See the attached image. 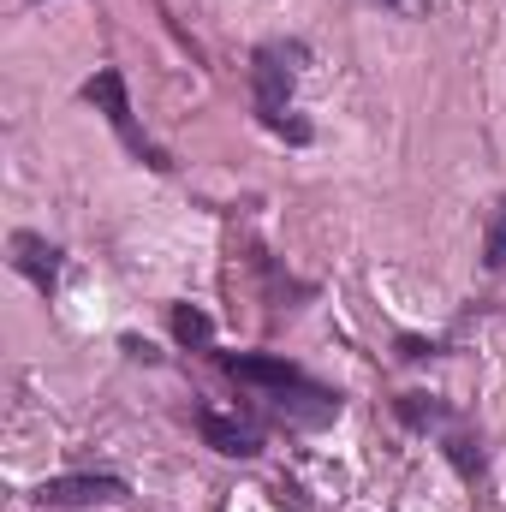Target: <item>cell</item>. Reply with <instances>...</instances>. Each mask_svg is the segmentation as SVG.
<instances>
[{
    "mask_svg": "<svg viewBox=\"0 0 506 512\" xmlns=\"http://www.w3.org/2000/svg\"><path fill=\"white\" fill-rule=\"evenodd\" d=\"M298 60H304V48L298 42H268V48H256V114H262V126L280 131V137H292V143H310V126H298V120H286V102H292V84H298Z\"/></svg>",
    "mask_w": 506,
    "mask_h": 512,
    "instance_id": "2",
    "label": "cell"
},
{
    "mask_svg": "<svg viewBox=\"0 0 506 512\" xmlns=\"http://www.w3.org/2000/svg\"><path fill=\"white\" fill-rule=\"evenodd\" d=\"M435 352H441L435 340H417V334H405V340H399V358H435Z\"/></svg>",
    "mask_w": 506,
    "mask_h": 512,
    "instance_id": "10",
    "label": "cell"
},
{
    "mask_svg": "<svg viewBox=\"0 0 506 512\" xmlns=\"http://www.w3.org/2000/svg\"><path fill=\"white\" fill-rule=\"evenodd\" d=\"M197 435H203L215 453H227V459H256V453H262V441H256L251 423H233V417H221V411H197Z\"/></svg>",
    "mask_w": 506,
    "mask_h": 512,
    "instance_id": "6",
    "label": "cell"
},
{
    "mask_svg": "<svg viewBox=\"0 0 506 512\" xmlns=\"http://www.w3.org/2000/svg\"><path fill=\"white\" fill-rule=\"evenodd\" d=\"M114 495H126L120 477H48L36 489L42 507H90V501H114Z\"/></svg>",
    "mask_w": 506,
    "mask_h": 512,
    "instance_id": "5",
    "label": "cell"
},
{
    "mask_svg": "<svg viewBox=\"0 0 506 512\" xmlns=\"http://www.w3.org/2000/svg\"><path fill=\"white\" fill-rule=\"evenodd\" d=\"M227 376L245 382V387H262V393L280 405V417H292V423H328V417H340V393L316 387L298 364H286V358L233 352V358H227Z\"/></svg>",
    "mask_w": 506,
    "mask_h": 512,
    "instance_id": "1",
    "label": "cell"
},
{
    "mask_svg": "<svg viewBox=\"0 0 506 512\" xmlns=\"http://www.w3.org/2000/svg\"><path fill=\"white\" fill-rule=\"evenodd\" d=\"M483 268H495V274L506 268V203H501V215H495V227H489V245H483Z\"/></svg>",
    "mask_w": 506,
    "mask_h": 512,
    "instance_id": "9",
    "label": "cell"
},
{
    "mask_svg": "<svg viewBox=\"0 0 506 512\" xmlns=\"http://www.w3.org/2000/svg\"><path fill=\"white\" fill-rule=\"evenodd\" d=\"M173 340H179V346H209V340H215V322H209L197 304H179V310H173Z\"/></svg>",
    "mask_w": 506,
    "mask_h": 512,
    "instance_id": "7",
    "label": "cell"
},
{
    "mask_svg": "<svg viewBox=\"0 0 506 512\" xmlns=\"http://www.w3.org/2000/svg\"><path fill=\"white\" fill-rule=\"evenodd\" d=\"M84 102H96V108L108 114V126L120 131V143H126L143 167H155V173H167V167H173V161H167V149H161V143H149V137L137 131V120H131V96H126V72H120V66H102V72L84 84Z\"/></svg>",
    "mask_w": 506,
    "mask_h": 512,
    "instance_id": "3",
    "label": "cell"
},
{
    "mask_svg": "<svg viewBox=\"0 0 506 512\" xmlns=\"http://www.w3.org/2000/svg\"><path fill=\"white\" fill-rule=\"evenodd\" d=\"M12 268L36 292H54L60 286V245H48L42 233H12Z\"/></svg>",
    "mask_w": 506,
    "mask_h": 512,
    "instance_id": "4",
    "label": "cell"
},
{
    "mask_svg": "<svg viewBox=\"0 0 506 512\" xmlns=\"http://www.w3.org/2000/svg\"><path fill=\"white\" fill-rule=\"evenodd\" d=\"M399 417H405V423H417V429H429V423H441V417H447V405H441V399H429V393H405V399H399Z\"/></svg>",
    "mask_w": 506,
    "mask_h": 512,
    "instance_id": "8",
    "label": "cell"
},
{
    "mask_svg": "<svg viewBox=\"0 0 506 512\" xmlns=\"http://www.w3.org/2000/svg\"><path fill=\"white\" fill-rule=\"evenodd\" d=\"M393 6H405V0H393Z\"/></svg>",
    "mask_w": 506,
    "mask_h": 512,
    "instance_id": "11",
    "label": "cell"
}]
</instances>
